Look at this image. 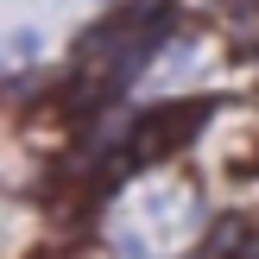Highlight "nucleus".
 Instances as JSON below:
<instances>
[{"label":"nucleus","instance_id":"obj_2","mask_svg":"<svg viewBox=\"0 0 259 259\" xmlns=\"http://www.w3.org/2000/svg\"><path fill=\"white\" fill-rule=\"evenodd\" d=\"M240 240H247V228H240L234 215H228V222H222V228H215V234H209V247H202V259H228V253L240 247Z\"/></svg>","mask_w":259,"mask_h":259},{"label":"nucleus","instance_id":"obj_1","mask_svg":"<svg viewBox=\"0 0 259 259\" xmlns=\"http://www.w3.org/2000/svg\"><path fill=\"white\" fill-rule=\"evenodd\" d=\"M209 120V108L202 101H177V108H158V114H146V120L133 126V139H126V158L133 164H152V158H171L177 146H184L196 126Z\"/></svg>","mask_w":259,"mask_h":259},{"label":"nucleus","instance_id":"obj_3","mask_svg":"<svg viewBox=\"0 0 259 259\" xmlns=\"http://www.w3.org/2000/svg\"><path fill=\"white\" fill-rule=\"evenodd\" d=\"M38 51V32H13V57H32Z\"/></svg>","mask_w":259,"mask_h":259}]
</instances>
